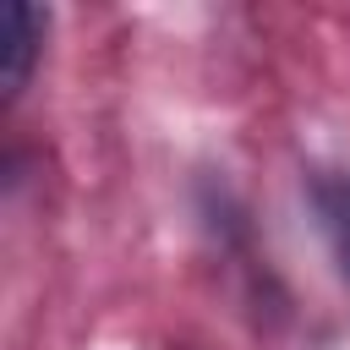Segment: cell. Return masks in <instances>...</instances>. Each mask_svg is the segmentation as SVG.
Returning a JSON list of instances; mask_svg holds the SVG:
<instances>
[{
	"mask_svg": "<svg viewBox=\"0 0 350 350\" xmlns=\"http://www.w3.org/2000/svg\"><path fill=\"white\" fill-rule=\"evenodd\" d=\"M38 38H44V16L22 0H5L0 5V82L5 93H16L38 60Z\"/></svg>",
	"mask_w": 350,
	"mask_h": 350,
	"instance_id": "6da1fadb",
	"label": "cell"
},
{
	"mask_svg": "<svg viewBox=\"0 0 350 350\" xmlns=\"http://www.w3.org/2000/svg\"><path fill=\"white\" fill-rule=\"evenodd\" d=\"M317 208H323V224L334 235V252H339V268L350 279V175H334L317 186Z\"/></svg>",
	"mask_w": 350,
	"mask_h": 350,
	"instance_id": "7a4b0ae2",
	"label": "cell"
}]
</instances>
